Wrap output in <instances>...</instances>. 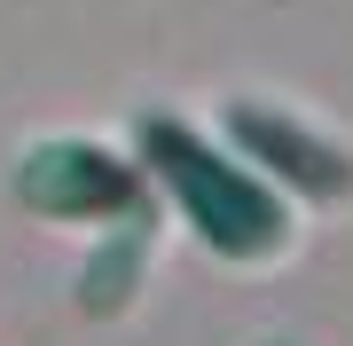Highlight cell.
<instances>
[{
	"label": "cell",
	"mask_w": 353,
	"mask_h": 346,
	"mask_svg": "<svg viewBox=\"0 0 353 346\" xmlns=\"http://www.w3.org/2000/svg\"><path fill=\"white\" fill-rule=\"evenodd\" d=\"M150 142H157V166L181 181L189 213L212 229V244H228V252H252V244L275 236V213H267V197H259V189H243V181L220 166V157H204L181 126H150Z\"/></svg>",
	"instance_id": "6da1fadb"
}]
</instances>
